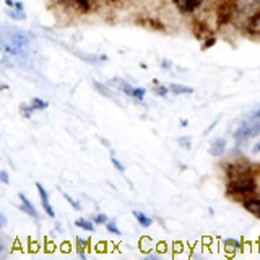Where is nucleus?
I'll return each instance as SVG.
<instances>
[{"label":"nucleus","instance_id":"f257e3e1","mask_svg":"<svg viewBox=\"0 0 260 260\" xmlns=\"http://www.w3.org/2000/svg\"><path fill=\"white\" fill-rule=\"evenodd\" d=\"M228 195H236V197L247 199L254 195L257 190V182L254 176L238 177V179H228Z\"/></svg>","mask_w":260,"mask_h":260},{"label":"nucleus","instance_id":"f03ea898","mask_svg":"<svg viewBox=\"0 0 260 260\" xmlns=\"http://www.w3.org/2000/svg\"><path fill=\"white\" fill-rule=\"evenodd\" d=\"M238 0H221L216 7V26L221 28L226 26L228 23L238 13Z\"/></svg>","mask_w":260,"mask_h":260},{"label":"nucleus","instance_id":"7ed1b4c3","mask_svg":"<svg viewBox=\"0 0 260 260\" xmlns=\"http://www.w3.org/2000/svg\"><path fill=\"white\" fill-rule=\"evenodd\" d=\"M260 135V120H252V119H246L242 124L234 130V140L238 143H244L247 142L249 138H254Z\"/></svg>","mask_w":260,"mask_h":260},{"label":"nucleus","instance_id":"20e7f679","mask_svg":"<svg viewBox=\"0 0 260 260\" xmlns=\"http://www.w3.org/2000/svg\"><path fill=\"white\" fill-rule=\"evenodd\" d=\"M244 35L249 38H260V10L252 12L242 24Z\"/></svg>","mask_w":260,"mask_h":260},{"label":"nucleus","instance_id":"39448f33","mask_svg":"<svg viewBox=\"0 0 260 260\" xmlns=\"http://www.w3.org/2000/svg\"><path fill=\"white\" fill-rule=\"evenodd\" d=\"M226 174L228 179H238V177H246V176H254L252 174L250 166L244 165V162H231L226 166Z\"/></svg>","mask_w":260,"mask_h":260},{"label":"nucleus","instance_id":"423d86ee","mask_svg":"<svg viewBox=\"0 0 260 260\" xmlns=\"http://www.w3.org/2000/svg\"><path fill=\"white\" fill-rule=\"evenodd\" d=\"M173 4L181 13L190 15V13L199 10V8L202 7V4H203V0H173Z\"/></svg>","mask_w":260,"mask_h":260},{"label":"nucleus","instance_id":"0eeeda50","mask_svg":"<svg viewBox=\"0 0 260 260\" xmlns=\"http://www.w3.org/2000/svg\"><path fill=\"white\" fill-rule=\"evenodd\" d=\"M135 23L142 28H148L151 31H159V32H166L165 23H161L156 18H151V16H142V18H137Z\"/></svg>","mask_w":260,"mask_h":260},{"label":"nucleus","instance_id":"6e6552de","mask_svg":"<svg viewBox=\"0 0 260 260\" xmlns=\"http://www.w3.org/2000/svg\"><path fill=\"white\" fill-rule=\"evenodd\" d=\"M192 32H193V36L197 38L199 41H203L205 38L213 35L211 28L208 26L205 21H202V20H193L192 21Z\"/></svg>","mask_w":260,"mask_h":260},{"label":"nucleus","instance_id":"1a4fd4ad","mask_svg":"<svg viewBox=\"0 0 260 260\" xmlns=\"http://www.w3.org/2000/svg\"><path fill=\"white\" fill-rule=\"evenodd\" d=\"M36 189H38V192H39L41 203H43V208H44V211L47 213V216L55 218V211H54V208H52L51 203H49V193H47V190L44 189V185L41 184V182H36Z\"/></svg>","mask_w":260,"mask_h":260},{"label":"nucleus","instance_id":"9d476101","mask_svg":"<svg viewBox=\"0 0 260 260\" xmlns=\"http://www.w3.org/2000/svg\"><path fill=\"white\" fill-rule=\"evenodd\" d=\"M242 207L247 213L254 215L255 218H260V197H247L244 199Z\"/></svg>","mask_w":260,"mask_h":260},{"label":"nucleus","instance_id":"9b49d317","mask_svg":"<svg viewBox=\"0 0 260 260\" xmlns=\"http://www.w3.org/2000/svg\"><path fill=\"white\" fill-rule=\"evenodd\" d=\"M18 197H20V202H21V205H20V208H21V211H24L28 216H31V218H35V219H38L39 218V215H38V210L35 208V205L31 203V200L24 195L23 192H20L18 193Z\"/></svg>","mask_w":260,"mask_h":260},{"label":"nucleus","instance_id":"f8f14e48","mask_svg":"<svg viewBox=\"0 0 260 260\" xmlns=\"http://www.w3.org/2000/svg\"><path fill=\"white\" fill-rule=\"evenodd\" d=\"M226 146H228V143H226L224 138H215L210 145L208 153L211 154V156H221V154L226 151Z\"/></svg>","mask_w":260,"mask_h":260},{"label":"nucleus","instance_id":"ddd939ff","mask_svg":"<svg viewBox=\"0 0 260 260\" xmlns=\"http://www.w3.org/2000/svg\"><path fill=\"white\" fill-rule=\"evenodd\" d=\"M10 43L15 47L23 49L24 46H28L29 41H28V36H24L23 32H12V35H10Z\"/></svg>","mask_w":260,"mask_h":260},{"label":"nucleus","instance_id":"4468645a","mask_svg":"<svg viewBox=\"0 0 260 260\" xmlns=\"http://www.w3.org/2000/svg\"><path fill=\"white\" fill-rule=\"evenodd\" d=\"M111 83H112V85H116V86L120 89V91H124L127 96H132V98H134L135 88H134V86H130V85L127 83V81L120 80V78H112V80H111Z\"/></svg>","mask_w":260,"mask_h":260},{"label":"nucleus","instance_id":"2eb2a0df","mask_svg":"<svg viewBox=\"0 0 260 260\" xmlns=\"http://www.w3.org/2000/svg\"><path fill=\"white\" fill-rule=\"evenodd\" d=\"M169 91L174 94H193L195 89L192 86H185V85H177V83H171L169 85Z\"/></svg>","mask_w":260,"mask_h":260},{"label":"nucleus","instance_id":"dca6fc26","mask_svg":"<svg viewBox=\"0 0 260 260\" xmlns=\"http://www.w3.org/2000/svg\"><path fill=\"white\" fill-rule=\"evenodd\" d=\"M13 10H10V13H8V16L13 20V21H21L24 20V12H23V5L20 2H15V5L12 7Z\"/></svg>","mask_w":260,"mask_h":260},{"label":"nucleus","instance_id":"f3484780","mask_svg":"<svg viewBox=\"0 0 260 260\" xmlns=\"http://www.w3.org/2000/svg\"><path fill=\"white\" fill-rule=\"evenodd\" d=\"M73 4H75L77 10H80L81 13H88L94 7L96 0H75Z\"/></svg>","mask_w":260,"mask_h":260},{"label":"nucleus","instance_id":"a211bd4d","mask_svg":"<svg viewBox=\"0 0 260 260\" xmlns=\"http://www.w3.org/2000/svg\"><path fill=\"white\" fill-rule=\"evenodd\" d=\"M134 216L137 218L138 224H140L142 228H150L153 224V219L148 215H145L143 211H134Z\"/></svg>","mask_w":260,"mask_h":260},{"label":"nucleus","instance_id":"6ab92c4d","mask_svg":"<svg viewBox=\"0 0 260 260\" xmlns=\"http://www.w3.org/2000/svg\"><path fill=\"white\" fill-rule=\"evenodd\" d=\"M86 246H88V241H85L83 238H77L75 239V249H77V254L85 258L86 257Z\"/></svg>","mask_w":260,"mask_h":260},{"label":"nucleus","instance_id":"aec40b11","mask_svg":"<svg viewBox=\"0 0 260 260\" xmlns=\"http://www.w3.org/2000/svg\"><path fill=\"white\" fill-rule=\"evenodd\" d=\"M75 226H78V228H81V230H85V231H94V221L91 219H85V218H78V219H75Z\"/></svg>","mask_w":260,"mask_h":260},{"label":"nucleus","instance_id":"412c9836","mask_svg":"<svg viewBox=\"0 0 260 260\" xmlns=\"http://www.w3.org/2000/svg\"><path fill=\"white\" fill-rule=\"evenodd\" d=\"M31 106L35 108V111H44L49 108V103L44 101V100H41V98H32L31 100Z\"/></svg>","mask_w":260,"mask_h":260},{"label":"nucleus","instance_id":"4be33fe9","mask_svg":"<svg viewBox=\"0 0 260 260\" xmlns=\"http://www.w3.org/2000/svg\"><path fill=\"white\" fill-rule=\"evenodd\" d=\"M224 247H226V250H241L242 244L239 241H234V239H226Z\"/></svg>","mask_w":260,"mask_h":260},{"label":"nucleus","instance_id":"5701e85b","mask_svg":"<svg viewBox=\"0 0 260 260\" xmlns=\"http://www.w3.org/2000/svg\"><path fill=\"white\" fill-rule=\"evenodd\" d=\"M20 112H21V116L23 117H26V119H29L31 116H32V112H35V108H32L31 104H21L20 106Z\"/></svg>","mask_w":260,"mask_h":260},{"label":"nucleus","instance_id":"b1692460","mask_svg":"<svg viewBox=\"0 0 260 260\" xmlns=\"http://www.w3.org/2000/svg\"><path fill=\"white\" fill-rule=\"evenodd\" d=\"M215 44H216V38H215V35H211L202 41V51H207V49L213 47Z\"/></svg>","mask_w":260,"mask_h":260},{"label":"nucleus","instance_id":"393cba45","mask_svg":"<svg viewBox=\"0 0 260 260\" xmlns=\"http://www.w3.org/2000/svg\"><path fill=\"white\" fill-rule=\"evenodd\" d=\"M190 142H192V138H190V137H179V138H177L179 146H181V148H184V150H190V148H192Z\"/></svg>","mask_w":260,"mask_h":260},{"label":"nucleus","instance_id":"a878e982","mask_svg":"<svg viewBox=\"0 0 260 260\" xmlns=\"http://www.w3.org/2000/svg\"><path fill=\"white\" fill-rule=\"evenodd\" d=\"M111 162H112V166L114 168H116L117 171H119V173H122V174H124L125 173V166L124 165H122V162L116 158V154H114L112 151H111Z\"/></svg>","mask_w":260,"mask_h":260},{"label":"nucleus","instance_id":"bb28decb","mask_svg":"<svg viewBox=\"0 0 260 260\" xmlns=\"http://www.w3.org/2000/svg\"><path fill=\"white\" fill-rule=\"evenodd\" d=\"M106 230H108L109 233H112V234H116V236H120L122 234L120 228L116 224V221H108V223H106Z\"/></svg>","mask_w":260,"mask_h":260},{"label":"nucleus","instance_id":"cd10ccee","mask_svg":"<svg viewBox=\"0 0 260 260\" xmlns=\"http://www.w3.org/2000/svg\"><path fill=\"white\" fill-rule=\"evenodd\" d=\"M169 93V86H162V85H154V94L165 98Z\"/></svg>","mask_w":260,"mask_h":260},{"label":"nucleus","instance_id":"c85d7f7f","mask_svg":"<svg viewBox=\"0 0 260 260\" xmlns=\"http://www.w3.org/2000/svg\"><path fill=\"white\" fill-rule=\"evenodd\" d=\"M93 221L96 223V224H106L109 221V218L106 216L104 213H100V215H96V216H93Z\"/></svg>","mask_w":260,"mask_h":260},{"label":"nucleus","instance_id":"c756f323","mask_svg":"<svg viewBox=\"0 0 260 260\" xmlns=\"http://www.w3.org/2000/svg\"><path fill=\"white\" fill-rule=\"evenodd\" d=\"M62 195H63V199H65V200H67V202L70 203V205L73 207V210H81V207H80V203H78V202H75V200H73V199L70 197V195H69V193H65V192H63Z\"/></svg>","mask_w":260,"mask_h":260},{"label":"nucleus","instance_id":"7c9ffc66","mask_svg":"<svg viewBox=\"0 0 260 260\" xmlns=\"http://www.w3.org/2000/svg\"><path fill=\"white\" fill-rule=\"evenodd\" d=\"M145 94H146V89H143V88H135V93H134V98L137 101H143V98H145Z\"/></svg>","mask_w":260,"mask_h":260},{"label":"nucleus","instance_id":"2f4dec72","mask_svg":"<svg viewBox=\"0 0 260 260\" xmlns=\"http://www.w3.org/2000/svg\"><path fill=\"white\" fill-rule=\"evenodd\" d=\"M94 86H96L98 89H100V93H101V94H104V96H108V98H112V94L109 93V89H108V88H106V86H103L101 83H98V81H94Z\"/></svg>","mask_w":260,"mask_h":260},{"label":"nucleus","instance_id":"473e14b6","mask_svg":"<svg viewBox=\"0 0 260 260\" xmlns=\"http://www.w3.org/2000/svg\"><path fill=\"white\" fill-rule=\"evenodd\" d=\"M0 182L2 184H10V176H8V173L5 169L0 171Z\"/></svg>","mask_w":260,"mask_h":260},{"label":"nucleus","instance_id":"72a5a7b5","mask_svg":"<svg viewBox=\"0 0 260 260\" xmlns=\"http://www.w3.org/2000/svg\"><path fill=\"white\" fill-rule=\"evenodd\" d=\"M247 119H252V120H260V106L255 109V111H252L250 114H249V117Z\"/></svg>","mask_w":260,"mask_h":260},{"label":"nucleus","instance_id":"f704fd0d","mask_svg":"<svg viewBox=\"0 0 260 260\" xmlns=\"http://www.w3.org/2000/svg\"><path fill=\"white\" fill-rule=\"evenodd\" d=\"M216 124H218V119H216V120L213 122V124L210 125V127H207L205 130H203V135H208V134L211 132V128H213V127H216Z\"/></svg>","mask_w":260,"mask_h":260},{"label":"nucleus","instance_id":"c9c22d12","mask_svg":"<svg viewBox=\"0 0 260 260\" xmlns=\"http://www.w3.org/2000/svg\"><path fill=\"white\" fill-rule=\"evenodd\" d=\"M7 226V216L5 213H0V228H5Z\"/></svg>","mask_w":260,"mask_h":260},{"label":"nucleus","instance_id":"e433bc0d","mask_svg":"<svg viewBox=\"0 0 260 260\" xmlns=\"http://www.w3.org/2000/svg\"><path fill=\"white\" fill-rule=\"evenodd\" d=\"M57 2H59L60 5H63V7H69V5H72L73 2H75V0H57Z\"/></svg>","mask_w":260,"mask_h":260},{"label":"nucleus","instance_id":"4c0bfd02","mask_svg":"<svg viewBox=\"0 0 260 260\" xmlns=\"http://www.w3.org/2000/svg\"><path fill=\"white\" fill-rule=\"evenodd\" d=\"M252 153L254 154H257V153H260V140L254 145V148H252Z\"/></svg>","mask_w":260,"mask_h":260},{"label":"nucleus","instance_id":"58836bf2","mask_svg":"<svg viewBox=\"0 0 260 260\" xmlns=\"http://www.w3.org/2000/svg\"><path fill=\"white\" fill-rule=\"evenodd\" d=\"M162 69H165V70L171 69V62H168V60H162Z\"/></svg>","mask_w":260,"mask_h":260},{"label":"nucleus","instance_id":"ea45409f","mask_svg":"<svg viewBox=\"0 0 260 260\" xmlns=\"http://www.w3.org/2000/svg\"><path fill=\"white\" fill-rule=\"evenodd\" d=\"M5 2H7V5H8V7H13V5H15L13 0H5Z\"/></svg>","mask_w":260,"mask_h":260},{"label":"nucleus","instance_id":"a19ab883","mask_svg":"<svg viewBox=\"0 0 260 260\" xmlns=\"http://www.w3.org/2000/svg\"><path fill=\"white\" fill-rule=\"evenodd\" d=\"M181 125H182V127L189 125V120H185V119H184V120H181Z\"/></svg>","mask_w":260,"mask_h":260},{"label":"nucleus","instance_id":"79ce46f5","mask_svg":"<svg viewBox=\"0 0 260 260\" xmlns=\"http://www.w3.org/2000/svg\"><path fill=\"white\" fill-rule=\"evenodd\" d=\"M108 2H119V0H108Z\"/></svg>","mask_w":260,"mask_h":260}]
</instances>
